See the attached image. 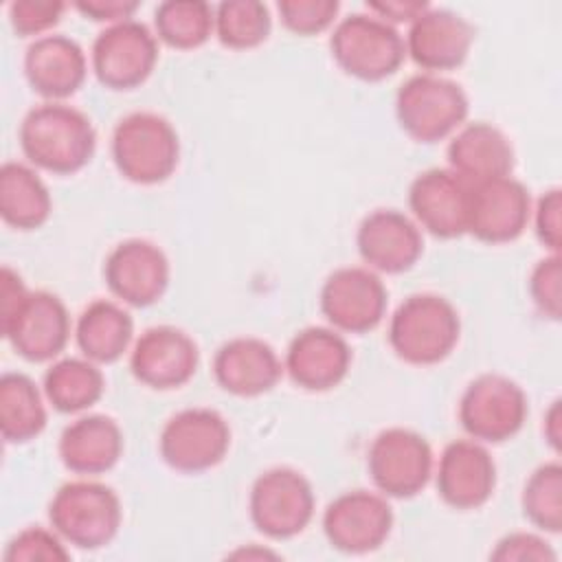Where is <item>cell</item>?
Listing matches in <instances>:
<instances>
[{
  "label": "cell",
  "instance_id": "6da1fadb",
  "mask_svg": "<svg viewBox=\"0 0 562 562\" xmlns=\"http://www.w3.org/2000/svg\"><path fill=\"white\" fill-rule=\"evenodd\" d=\"M18 140L31 165L57 176L83 169L97 149L92 121L61 101H46L29 110L20 123Z\"/></svg>",
  "mask_w": 562,
  "mask_h": 562
},
{
  "label": "cell",
  "instance_id": "7a4b0ae2",
  "mask_svg": "<svg viewBox=\"0 0 562 562\" xmlns=\"http://www.w3.org/2000/svg\"><path fill=\"white\" fill-rule=\"evenodd\" d=\"M386 336L400 360L417 367L437 364L459 342V312L439 294H411L393 312Z\"/></svg>",
  "mask_w": 562,
  "mask_h": 562
},
{
  "label": "cell",
  "instance_id": "3957f363",
  "mask_svg": "<svg viewBox=\"0 0 562 562\" xmlns=\"http://www.w3.org/2000/svg\"><path fill=\"white\" fill-rule=\"evenodd\" d=\"M116 171L136 184L167 180L180 160V140L173 125L156 112H132L123 116L110 143Z\"/></svg>",
  "mask_w": 562,
  "mask_h": 562
},
{
  "label": "cell",
  "instance_id": "277c9868",
  "mask_svg": "<svg viewBox=\"0 0 562 562\" xmlns=\"http://www.w3.org/2000/svg\"><path fill=\"white\" fill-rule=\"evenodd\" d=\"M123 509L116 492L99 481L64 483L48 503V522L77 549H101L121 529Z\"/></svg>",
  "mask_w": 562,
  "mask_h": 562
},
{
  "label": "cell",
  "instance_id": "5b68a950",
  "mask_svg": "<svg viewBox=\"0 0 562 562\" xmlns=\"http://www.w3.org/2000/svg\"><path fill=\"white\" fill-rule=\"evenodd\" d=\"M334 61L362 81L391 77L406 57L400 31L373 13H351L336 22L329 35Z\"/></svg>",
  "mask_w": 562,
  "mask_h": 562
},
{
  "label": "cell",
  "instance_id": "8992f818",
  "mask_svg": "<svg viewBox=\"0 0 562 562\" xmlns=\"http://www.w3.org/2000/svg\"><path fill=\"white\" fill-rule=\"evenodd\" d=\"M468 110L470 101L463 88L432 72L408 77L395 94L397 123L419 143H437L457 132Z\"/></svg>",
  "mask_w": 562,
  "mask_h": 562
},
{
  "label": "cell",
  "instance_id": "52a82bcc",
  "mask_svg": "<svg viewBox=\"0 0 562 562\" xmlns=\"http://www.w3.org/2000/svg\"><path fill=\"white\" fill-rule=\"evenodd\" d=\"M529 415L522 386L501 373H481L459 400L461 428L481 443H503L516 437Z\"/></svg>",
  "mask_w": 562,
  "mask_h": 562
},
{
  "label": "cell",
  "instance_id": "ba28073f",
  "mask_svg": "<svg viewBox=\"0 0 562 562\" xmlns=\"http://www.w3.org/2000/svg\"><path fill=\"white\" fill-rule=\"evenodd\" d=\"M314 509L316 498L312 483L299 470L270 468L261 472L250 487V520L266 538H294L310 525Z\"/></svg>",
  "mask_w": 562,
  "mask_h": 562
},
{
  "label": "cell",
  "instance_id": "9c48e42d",
  "mask_svg": "<svg viewBox=\"0 0 562 562\" xmlns=\"http://www.w3.org/2000/svg\"><path fill=\"white\" fill-rule=\"evenodd\" d=\"M231 448L228 422L213 408L193 406L171 415L158 437L162 461L184 474L215 468Z\"/></svg>",
  "mask_w": 562,
  "mask_h": 562
},
{
  "label": "cell",
  "instance_id": "30bf717a",
  "mask_svg": "<svg viewBox=\"0 0 562 562\" xmlns=\"http://www.w3.org/2000/svg\"><path fill=\"white\" fill-rule=\"evenodd\" d=\"M367 470L375 490L386 498H411L432 476V450L419 432L393 426L373 437Z\"/></svg>",
  "mask_w": 562,
  "mask_h": 562
},
{
  "label": "cell",
  "instance_id": "8fae6325",
  "mask_svg": "<svg viewBox=\"0 0 562 562\" xmlns=\"http://www.w3.org/2000/svg\"><path fill=\"white\" fill-rule=\"evenodd\" d=\"M158 61V37L138 20L108 24L92 42L90 66L101 86L132 90L140 86Z\"/></svg>",
  "mask_w": 562,
  "mask_h": 562
},
{
  "label": "cell",
  "instance_id": "7c38bea8",
  "mask_svg": "<svg viewBox=\"0 0 562 562\" xmlns=\"http://www.w3.org/2000/svg\"><path fill=\"white\" fill-rule=\"evenodd\" d=\"M70 327L64 301L44 290H29L20 305L0 321L4 340L29 362L57 358L68 345Z\"/></svg>",
  "mask_w": 562,
  "mask_h": 562
},
{
  "label": "cell",
  "instance_id": "4fadbf2b",
  "mask_svg": "<svg viewBox=\"0 0 562 562\" xmlns=\"http://www.w3.org/2000/svg\"><path fill=\"white\" fill-rule=\"evenodd\" d=\"M386 299V288L371 268L347 266L325 279L318 303L334 329L364 334L382 323Z\"/></svg>",
  "mask_w": 562,
  "mask_h": 562
},
{
  "label": "cell",
  "instance_id": "5bb4252c",
  "mask_svg": "<svg viewBox=\"0 0 562 562\" xmlns=\"http://www.w3.org/2000/svg\"><path fill=\"white\" fill-rule=\"evenodd\" d=\"M391 529L393 509L380 492H342L323 512V533L342 553H371L386 542Z\"/></svg>",
  "mask_w": 562,
  "mask_h": 562
},
{
  "label": "cell",
  "instance_id": "9a60e30c",
  "mask_svg": "<svg viewBox=\"0 0 562 562\" xmlns=\"http://www.w3.org/2000/svg\"><path fill=\"white\" fill-rule=\"evenodd\" d=\"M531 220L529 189L512 178H492L470 184L465 233L485 244L518 239Z\"/></svg>",
  "mask_w": 562,
  "mask_h": 562
},
{
  "label": "cell",
  "instance_id": "2e32d148",
  "mask_svg": "<svg viewBox=\"0 0 562 562\" xmlns=\"http://www.w3.org/2000/svg\"><path fill=\"white\" fill-rule=\"evenodd\" d=\"M103 279L121 303L147 307L160 301L169 285V259L147 239H125L108 252Z\"/></svg>",
  "mask_w": 562,
  "mask_h": 562
},
{
  "label": "cell",
  "instance_id": "e0dca14e",
  "mask_svg": "<svg viewBox=\"0 0 562 562\" xmlns=\"http://www.w3.org/2000/svg\"><path fill=\"white\" fill-rule=\"evenodd\" d=\"M198 362L200 351L195 340L173 325L145 329L130 351L132 375L140 384L158 391L187 384L195 375Z\"/></svg>",
  "mask_w": 562,
  "mask_h": 562
},
{
  "label": "cell",
  "instance_id": "ac0fdd59",
  "mask_svg": "<svg viewBox=\"0 0 562 562\" xmlns=\"http://www.w3.org/2000/svg\"><path fill=\"white\" fill-rule=\"evenodd\" d=\"M437 494L452 509H479L496 487V463L476 439L450 441L437 463Z\"/></svg>",
  "mask_w": 562,
  "mask_h": 562
},
{
  "label": "cell",
  "instance_id": "d6986e66",
  "mask_svg": "<svg viewBox=\"0 0 562 562\" xmlns=\"http://www.w3.org/2000/svg\"><path fill=\"white\" fill-rule=\"evenodd\" d=\"M470 182L452 169L432 167L415 176L408 187V209L415 224L439 239L465 233Z\"/></svg>",
  "mask_w": 562,
  "mask_h": 562
},
{
  "label": "cell",
  "instance_id": "ffe728a7",
  "mask_svg": "<svg viewBox=\"0 0 562 562\" xmlns=\"http://www.w3.org/2000/svg\"><path fill=\"white\" fill-rule=\"evenodd\" d=\"M356 246L373 272L400 274L411 270L424 252L419 226L395 209H378L369 213L356 233Z\"/></svg>",
  "mask_w": 562,
  "mask_h": 562
},
{
  "label": "cell",
  "instance_id": "44dd1931",
  "mask_svg": "<svg viewBox=\"0 0 562 562\" xmlns=\"http://www.w3.org/2000/svg\"><path fill=\"white\" fill-rule=\"evenodd\" d=\"M351 367V347L338 329L305 327L288 345L283 369L305 391L338 386Z\"/></svg>",
  "mask_w": 562,
  "mask_h": 562
},
{
  "label": "cell",
  "instance_id": "7402d4cb",
  "mask_svg": "<svg viewBox=\"0 0 562 562\" xmlns=\"http://www.w3.org/2000/svg\"><path fill=\"white\" fill-rule=\"evenodd\" d=\"M474 29L454 11L428 7L408 24L404 37L406 55L426 72L461 66L472 48Z\"/></svg>",
  "mask_w": 562,
  "mask_h": 562
},
{
  "label": "cell",
  "instance_id": "603a6c76",
  "mask_svg": "<svg viewBox=\"0 0 562 562\" xmlns=\"http://www.w3.org/2000/svg\"><path fill=\"white\" fill-rule=\"evenodd\" d=\"M283 362L261 338L237 336L226 340L213 356V378L231 395L257 397L268 393L281 378Z\"/></svg>",
  "mask_w": 562,
  "mask_h": 562
},
{
  "label": "cell",
  "instance_id": "cb8c5ba5",
  "mask_svg": "<svg viewBox=\"0 0 562 562\" xmlns=\"http://www.w3.org/2000/svg\"><path fill=\"white\" fill-rule=\"evenodd\" d=\"M88 72L83 48L59 33L35 37L24 53V77L29 86L48 101L72 97Z\"/></svg>",
  "mask_w": 562,
  "mask_h": 562
},
{
  "label": "cell",
  "instance_id": "d4e9b609",
  "mask_svg": "<svg viewBox=\"0 0 562 562\" xmlns=\"http://www.w3.org/2000/svg\"><path fill=\"white\" fill-rule=\"evenodd\" d=\"M446 156L448 169L470 184L512 176L514 169V147L509 138L487 121L461 125L450 138Z\"/></svg>",
  "mask_w": 562,
  "mask_h": 562
},
{
  "label": "cell",
  "instance_id": "484cf974",
  "mask_svg": "<svg viewBox=\"0 0 562 562\" xmlns=\"http://www.w3.org/2000/svg\"><path fill=\"white\" fill-rule=\"evenodd\" d=\"M61 463L81 476L112 470L123 454V430L108 415H81L59 435Z\"/></svg>",
  "mask_w": 562,
  "mask_h": 562
},
{
  "label": "cell",
  "instance_id": "4316f807",
  "mask_svg": "<svg viewBox=\"0 0 562 562\" xmlns=\"http://www.w3.org/2000/svg\"><path fill=\"white\" fill-rule=\"evenodd\" d=\"M134 321L130 312L110 299H97L83 307L75 325V340L83 358L97 364L119 360L132 345Z\"/></svg>",
  "mask_w": 562,
  "mask_h": 562
},
{
  "label": "cell",
  "instance_id": "83f0119b",
  "mask_svg": "<svg viewBox=\"0 0 562 562\" xmlns=\"http://www.w3.org/2000/svg\"><path fill=\"white\" fill-rule=\"evenodd\" d=\"M50 211L48 187L33 167L15 160L0 167V215L4 224L18 231H33L46 224Z\"/></svg>",
  "mask_w": 562,
  "mask_h": 562
},
{
  "label": "cell",
  "instance_id": "f1b7e54d",
  "mask_svg": "<svg viewBox=\"0 0 562 562\" xmlns=\"http://www.w3.org/2000/svg\"><path fill=\"white\" fill-rule=\"evenodd\" d=\"M46 426V406L37 384L20 373L0 378V435L7 443H26Z\"/></svg>",
  "mask_w": 562,
  "mask_h": 562
},
{
  "label": "cell",
  "instance_id": "f546056e",
  "mask_svg": "<svg viewBox=\"0 0 562 562\" xmlns=\"http://www.w3.org/2000/svg\"><path fill=\"white\" fill-rule=\"evenodd\" d=\"M42 391L55 411L81 413L101 400L105 378L88 358H61L46 369Z\"/></svg>",
  "mask_w": 562,
  "mask_h": 562
},
{
  "label": "cell",
  "instance_id": "4dcf8cb0",
  "mask_svg": "<svg viewBox=\"0 0 562 562\" xmlns=\"http://www.w3.org/2000/svg\"><path fill=\"white\" fill-rule=\"evenodd\" d=\"M156 37L171 48L202 46L215 31V9L202 0H167L154 11Z\"/></svg>",
  "mask_w": 562,
  "mask_h": 562
},
{
  "label": "cell",
  "instance_id": "1f68e13d",
  "mask_svg": "<svg viewBox=\"0 0 562 562\" xmlns=\"http://www.w3.org/2000/svg\"><path fill=\"white\" fill-rule=\"evenodd\" d=\"M215 9V35L233 50L263 44L272 29L268 4L259 0H224Z\"/></svg>",
  "mask_w": 562,
  "mask_h": 562
},
{
  "label": "cell",
  "instance_id": "d6a6232c",
  "mask_svg": "<svg viewBox=\"0 0 562 562\" xmlns=\"http://www.w3.org/2000/svg\"><path fill=\"white\" fill-rule=\"evenodd\" d=\"M520 505L525 518L540 531L560 533L562 529V465L547 461L525 481Z\"/></svg>",
  "mask_w": 562,
  "mask_h": 562
},
{
  "label": "cell",
  "instance_id": "836d02e7",
  "mask_svg": "<svg viewBox=\"0 0 562 562\" xmlns=\"http://www.w3.org/2000/svg\"><path fill=\"white\" fill-rule=\"evenodd\" d=\"M68 558L70 551L53 527H26L18 531L4 549L7 562H64Z\"/></svg>",
  "mask_w": 562,
  "mask_h": 562
},
{
  "label": "cell",
  "instance_id": "e575fe53",
  "mask_svg": "<svg viewBox=\"0 0 562 562\" xmlns=\"http://www.w3.org/2000/svg\"><path fill=\"white\" fill-rule=\"evenodd\" d=\"M338 0H281L277 4L283 26L305 37L329 29L338 15Z\"/></svg>",
  "mask_w": 562,
  "mask_h": 562
},
{
  "label": "cell",
  "instance_id": "d590c367",
  "mask_svg": "<svg viewBox=\"0 0 562 562\" xmlns=\"http://www.w3.org/2000/svg\"><path fill=\"white\" fill-rule=\"evenodd\" d=\"M529 296L533 305L551 321H560L562 314V259L560 252H551L540 259L529 274Z\"/></svg>",
  "mask_w": 562,
  "mask_h": 562
},
{
  "label": "cell",
  "instance_id": "8d00e7d4",
  "mask_svg": "<svg viewBox=\"0 0 562 562\" xmlns=\"http://www.w3.org/2000/svg\"><path fill=\"white\" fill-rule=\"evenodd\" d=\"M66 4L61 0H15L9 4V22L22 37L40 35L53 29Z\"/></svg>",
  "mask_w": 562,
  "mask_h": 562
},
{
  "label": "cell",
  "instance_id": "74e56055",
  "mask_svg": "<svg viewBox=\"0 0 562 562\" xmlns=\"http://www.w3.org/2000/svg\"><path fill=\"white\" fill-rule=\"evenodd\" d=\"M490 558L496 562H553L558 555L542 536L531 531H512L496 542Z\"/></svg>",
  "mask_w": 562,
  "mask_h": 562
},
{
  "label": "cell",
  "instance_id": "f35d334b",
  "mask_svg": "<svg viewBox=\"0 0 562 562\" xmlns=\"http://www.w3.org/2000/svg\"><path fill=\"white\" fill-rule=\"evenodd\" d=\"M533 231L544 248L560 252L562 244V191L558 187L544 191L531 209Z\"/></svg>",
  "mask_w": 562,
  "mask_h": 562
},
{
  "label": "cell",
  "instance_id": "ab89813d",
  "mask_svg": "<svg viewBox=\"0 0 562 562\" xmlns=\"http://www.w3.org/2000/svg\"><path fill=\"white\" fill-rule=\"evenodd\" d=\"M75 9L94 22L116 24L123 20H132L138 9L134 0H77Z\"/></svg>",
  "mask_w": 562,
  "mask_h": 562
},
{
  "label": "cell",
  "instance_id": "60d3db41",
  "mask_svg": "<svg viewBox=\"0 0 562 562\" xmlns=\"http://www.w3.org/2000/svg\"><path fill=\"white\" fill-rule=\"evenodd\" d=\"M430 4L422 0H373L367 2V11L378 15L380 20L389 24H411L415 18H419Z\"/></svg>",
  "mask_w": 562,
  "mask_h": 562
},
{
  "label": "cell",
  "instance_id": "b9f144b4",
  "mask_svg": "<svg viewBox=\"0 0 562 562\" xmlns=\"http://www.w3.org/2000/svg\"><path fill=\"white\" fill-rule=\"evenodd\" d=\"M542 432H544V439L547 443L560 452V446H562V402L560 400H553L549 411L544 413V424H542Z\"/></svg>",
  "mask_w": 562,
  "mask_h": 562
},
{
  "label": "cell",
  "instance_id": "7bdbcfd3",
  "mask_svg": "<svg viewBox=\"0 0 562 562\" xmlns=\"http://www.w3.org/2000/svg\"><path fill=\"white\" fill-rule=\"evenodd\" d=\"M237 555H241V558H277V553H272V551H266V549H259V551H255V549H241V551H237V553H233V558H237Z\"/></svg>",
  "mask_w": 562,
  "mask_h": 562
}]
</instances>
